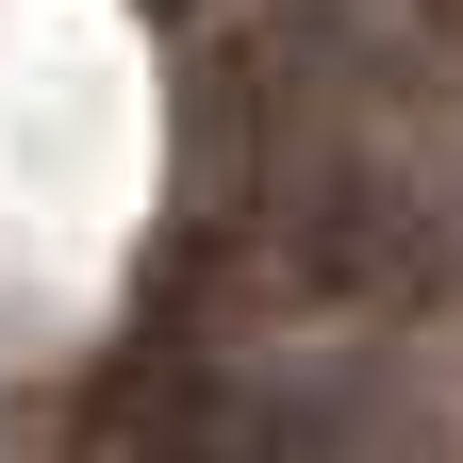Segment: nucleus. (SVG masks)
Wrapping results in <instances>:
<instances>
[{
    "label": "nucleus",
    "mask_w": 463,
    "mask_h": 463,
    "mask_svg": "<svg viewBox=\"0 0 463 463\" xmlns=\"http://www.w3.org/2000/svg\"><path fill=\"white\" fill-rule=\"evenodd\" d=\"M249 281L315 315H381V298H463V165L414 149V116H347V133L249 149Z\"/></svg>",
    "instance_id": "1"
},
{
    "label": "nucleus",
    "mask_w": 463,
    "mask_h": 463,
    "mask_svg": "<svg viewBox=\"0 0 463 463\" xmlns=\"http://www.w3.org/2000/svg\"><path fill=\"white\" fill-rule=\"evenodd\" d=\"M83 463H364L347 447V397H281L232 364H165L83 430Z\"/></svg>",
    "instance_id": "2"
},
{
    "label": "nucleus",
    "mask_w": 463,
    "mask_h": 463,
    "mask_svg": "<svg viewBox=\"0 0 463 463\" xmlns=\"http://www.w3.org/2000/svg\"><path fill=\"white\" fill-rule=\"evenodd\" d=\"M149 17H199V0H149Z\"/></svg>",
    "instance_id": "3"
}]
</instances>
